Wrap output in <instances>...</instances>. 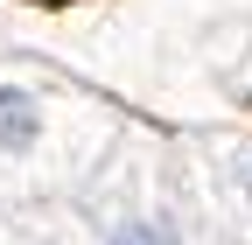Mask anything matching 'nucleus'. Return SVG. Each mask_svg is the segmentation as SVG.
<instances>
[{"label": "nucleus", "instance_id": "2", "mask_svg": "<svg viewBox=\"0 0 252 245\" xmlns=\"http://www.w3.org/2000/svg\"><path fill=\"white\" fill-rule=\"evenodd\" d=\"M91 245H196L189 175L154 140H112V154L77 189Z\"/></svg>", "mask_w": 252, "mask_h": 245}, {"label": "nucleus", "instance_id": "3", "mask_svg": "<svg viewBox=\"0 0 252 245\" xmlns=\"http://www.w3.org/2000/svg\"><path fill=\"white\" fill-rule=\"evenodd\" d=\"M203 182L224 189V203L238 210V224L252 231V140H224L217 147V168H203Z\"/></svg>", "mask_w": 252, "mask_h": 245}, {"label": "nucleus", "instance_id": "4", "mask_svg": "<svg viewBox=\"0 0 252 245\" xmlns=\"http://www.w3.org/2000/svg\"><path fill=\"white\" fill-rule=\"evenodd\" d=\"M21 231H28L21 245H77V238H63V231H35V217H21Z\"/></svg>", "mask_w": 252, "mask_h": 245}, {"label": "nucleus", "instance_id": "1", "mask_svg": "<svg viewBox=\"0 0 252 245\" xmlns=\"http://www.w3.org/2000/svg\"><path fill=\"white\" fill-rule=\"evenodd\" d=\"M112 140L119 112L98 91L35 63H0V203L77 196Z\"/></svg>", "mask_w": 252, "mask_h": 245}]
</instances>
